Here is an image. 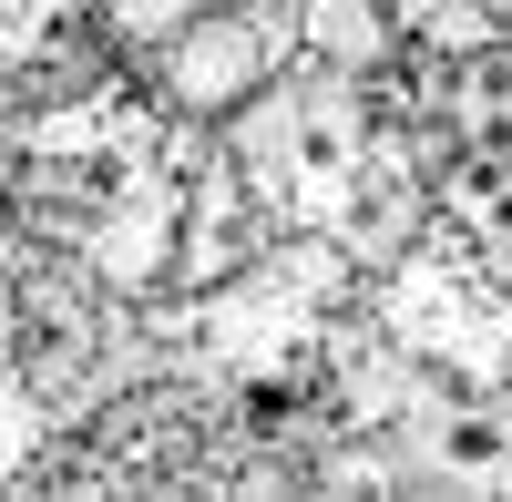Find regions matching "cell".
Masks as SVG:
<instances>
[{
    "label": "cell",
    "instance_id": "1",
    "mask_svg": "<svg viewBox=\"0 0 512 502\" xmlns=\"http://www.w3.org/2000/svg\"><path fill=\"white\" fill-rule=\"evenodd\" d=\"M256 62H267L256 21H205V31L175 41V93H185L195 113H216V103H236L246 82H256Z\"/></svg>",
    "mask_w": 512,
    "mask_h": 502
},
{
    "label": "cell",
    "instance_id": "2",
    "mask_svg": "<svg viewBox=\"0 0 512 502\" xmlns=\"http://www.w3.org/2000/svg\"><path fill=\"white\" fill-rule=\"evenodd\" d=\"M308 31H318V52H379V21L359 0H308Z\"/></svg>",
    "mask_w": 512,
    "mask_h": 502
},
{
    "label": "cell",
    "instance_id": "3",
    "mask_svg": "<svg viewBox=\"0 0 512 502\" xmlns=\"http://www.w3.org/2000/svg\"><path fill=\"white\" fill-rule=\"evenodd\" d=\"M113 21H123V31H175L185 0H113Z\"/></svg>",
    "mask_w": 512,
    "mask_h": 502
}]
</instances>
